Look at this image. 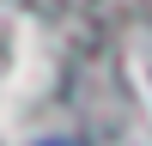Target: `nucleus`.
Returning a JSON list of instances; mask_svg holds the SVG:
<instances>
[{
    "mask_svg": "<svg viewBox=\"0 0 152 146\" xmlns=\"http://www.w3.org/2000/svg\"><path fill=\"white\" fill-rule=\"evenodd\" d=\"M43 146H73V140H43Z\"/></svg>",
    "mask_w": 152,
    "mask_h": 146,
    "instance_id": "f257e3e1",
    "label": "nucleus"
}]
</instances>
